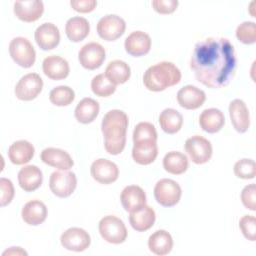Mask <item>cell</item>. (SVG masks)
I'll return each mask as SVG.
<instances>
[{
	"instance_id": "cell-3",
	"label": "cell",
	"mask_w": 256,
	"mask_h": 256,
	"mask_svg": "<svg viewBox=\"0 0 256 256\" xmlns=\"http://www.w3.org/2000/svg\"><path fill=\"white\" fill-rule=\"evenodd\" d=\"M181 80L180 69L172 62L162 61L150 66L143 75L145 87L153 92H160L178 84Z\"/></svg>"
},
{
	"instance_id": "cell-25",
	"label": "cell",
	"mask_w": 256,
	"mask_h": 256,
	"mask_svg": "<svg viewBox=\"0 0 256 256\" xmlns=\"http://www.w3.org/2000/svg\"><path fill=\"white\" fill-rule=\"evenodd\" d=\"M155 219V211L153 208L147 205H144L136 211L130 212L129 215V222L131 227L138 232H143L150 229L154 225Z\"/></svg>"
},
{
	"instance_id": "cell-2",
	"label": "cell",
	"mask_w": 256,
	"mask_h": 256,
	"mask_svg": "<svg viewBox=\"0 0 256 256\" xmlns=\"http://www.w3.org/2000/svg\"><path fill=\"white\" fill-rule=\"evenodd\" d=\"M128 123V116L122 110L113 109L104 115L101 122V130L107 153L118 155L123 151L126 144Z\"/></svg>"
},
{
	"instance_id": "cell-1",
	"label": "cell",
	"mask_w": 256,
	"mask_h": 256,
	"mask_svg": "<svg viewBox=\"0 0 256 256\" xmlns=\"http://www.w3.org/2000/svg\"><path fill=\"white\" fill-rule=\"evenodd\" d=\"M190 67L201 84L209 88L225 87L235 76V49L226 38H206L195 44Z\"/></svg>"
},
{
	"instance_id": "cell-15",
	"label": "cell",
	"mask_w": 256,
	"mask_h": 256,
	"mask_svg": "<svg viewBox=\"0 0 256 256\" xmlns=\"http://www.w3.org/2000/svg\"><path fill=\"white\" fill-rule=\"evenodd\" d=\"M14 14L23 22H34L44 12V4L39 0H24L14 3Z\"/></svg>"
},
{
	"instance_id": "cell-40",
	"label": "cell",
	"mask_w": 256,
	"mask_h": 256,
	"mask_svg": "<svg viewBox=\"0 0 256 256\" xmlns=\"http://www.w3.org/2000/svg\"><path fill=\"white\" fill-rule=\"evenodd\" d=\"M240 197L245 208L251 211L256 210V186L254 183L245 186L241 192Z\"/></svg>"
},
{
	"instance_id": "cell-38",
	"label": "cell",
	"mask_w": 256,
	"mask_h": 256,
	"mask_svg": "<svg viewBox=\"0 0 256 256\" xmlns=\"http://www.w3.org/2000/svg\"><path fill=\"white\" fill-rule=\"evenodd\" d=\"M234 173L241 179H253L256 176V165L252 159H241L234 165Z\"/></svg>"
},
{
	"instance_id": "cell-10",
	"label": "cell",
	"mask_w": 256,
	"mask_h": 256,
	"mask_svg": "<svg viewBox=\"0 0 256 256\" xmlns=\"http://www.w3.org/2000/svg\"><path fill=\"white\" fill-rule=\"evenodd\" d=\"M43 88V80L37 73H28L21 77L15 86V95L19 100L31 101L35 99Z\"/></svg>"
},
{
	"instance_id": "cell-4",
	"label": "cell",
	"mask_w": 256,
	"mask_h": 256,
	"mask_svg": "<svg viewBox=\"0 0 256 256\" xmlns=\"http://www.w3.org/2000/svg\"><path fill=\"white\" fill-rule=\"evenodd\" d=\"M101 237L108 243L121 244L127 238V229L124 222L113 215L104 216L98 225Z\"/></svg>"
},
{
	"instance_id": "cell-42",
	"label": "cell",
	"mask_w": 256,
	"mask_h": 256,
	"mask_svg": "<svg viewBox=\"0 0 256 256\" xmlns=\"http://www.w3.org/2000/svg\"><path fill=\"white\" fill-rule=\"evenodd\" d=\"M153 9L159 14H170L174 12L178 6L177 0H153Z\"/></svg>"
},
{
	"instance_id": "cell-43",
	"label": "cell",
	"mask_w": 256,
	"mask_h": 256,
	"mask_svg": "<svg viewBox=\"0 0 256 256\" xmlns=\"http://www.w3.org/2000/svg\"><path fill=\"white\" fill-rule=\"evenodd\" d=\"M71 7L80 13H89L93 11L97 6L96 0H71Z\"/></svg>"
},
{
	"instance_id": "cell-35",
	"label": "cell",
	"mask_w": 256,
	"mask_h": 256,
	"mask_svg": "<svg viewBox=\"0 0 256 256\" xmlns=\"http://www.w3.org/2000/svg\"><path fill=\"white\" fill-rule=\"evenodd\" d=\"M92 92L99 97H108L116 90V85L111 83L105 74H98L91 81Z\"/></svg>"
},
{
	"instance_id": "cell-34",
	"label": "cell",
	"mask_w": 256,
	"mask_h": 256,
	"mask_svg": "<svg viewBox=\"0 0 256 256\" xmlns=\"http://www.w3.org/2000/svg\"><path fill=\"white\" fill-rule=\"evenodd\" d=\"M75 99V93L69 86H57L50 91L49 100L56 106H68Z\"/></svg>"
},
{
	"instance_id": "cell-29",
	"label": "cell",
	"mask_w": 256,
	"mask_h": 256,
	"mask_svg": "<svg viewBox=\"0 0 256 256\" xmlns=\"http://www.w3.org/2000/svg\"><path fill=\"white\" fill-rule=\"evenodd\" d=\"M90 32V24L84 17L75 16L67 20L65 25V33L72 42H80L84 40Z\"/></svg>"
},
{
	"instance_id": "cell-24",
	"label": "cell",
	"mask_w": 256,
	"mask_h": 256,
	"mask_svg": "<svg viewBox=\"0 0 256 256\" xmlns=\"http://www.w3.org/2000/svg\"><path fill=\"white\" fill-rule=\"evenodd\" d=\"M21 216L23 221L28 225H40L46 220L47 207L40 200H31L23 206Z\"/></svg>"
},
{
	"instance_id": "cell-22",
	"label": "cell",
	"mask_w": 256,
	"mask_h": 256,
	"mask_svg": "<svg viewBox=\"0 0 256 256\" xmlns=\"http://www.w3.org/2000/svg\"><path fill=\"white\" fill-rule=\"evenodd\" d=\"M43 182V174L35 165H26L18 172L19 186L26 192L37 190Z\"/></svg>"
},
{
	"instance_id": "cell-23",
	"label": "cell",
	"mask_w": 256,
	"mask_h": 256,
	"mask_svg": "<svg viewBox=\"0 0 256 256\" xmlns=\"http://www.w3.org/2000/svg\"><path fill=\"white\" fill-rule=\"evenodd\" d=\"M158 155L157 141L144 140L134 143L132 149L133 160L140 165H148L155 161Z\"/></svg>"
},
{
	"instance_id": "cell-11",
	"label": "cell",
	"mask_w": 256,
	"mask_h": 256,
	"mask_svg": "<svg viewBox=\"0 0 256 256\" xmlns=\"http://www.w3.org/2000/svg\"><path fill=\"white\" fill-rule=\"evenodd\" d=\"M106 57L104 47L97 42H90L82 46L78 53V59L82 67L88 70L99 68Z\"/></svg>"
},
{
	"instance_id": "cell-33",
	"label": "cell",
	"mask_w": 256,
	"mask_h": 256,
	"mask_svg": "<svg viewBox=\"0 0 256 256\" xmlns=\"http://www.w3.org/2000/svg\"><path fill=\"white\" fill-rule=\"evenodd\" d=\"M188 158L178 151L168 152L163 158V168L170 174L180 175L188 169Z\"/></svg>"
},
{
	"instance_id": "cell-39",
	"label": "cell",
	"mask_w": 256,
	"mask_h": 256,
	"mask_svg": "<svg viewBox=\"0 0 256 256\" xmlns=\"http://www.w3.org/2000/svg\"><path fill=\"white\" fill-rule=\"evenodd\" d=\"M239 228L247 240L256 239V218L252 215H244L239 221Z\"/></svg>"
},
{
	"instance_id": "cell-26",
	"label": "cell",
	"mask_w": 256,
	"mask_h": 256,
	"mask_svg": "<svg viewBox=\"0 0 256 256\" xmlns=\"http://www.w3.org/2000/svg\"><path fill=\"white\" fill-rule=\"evenodd\" d=\"M199 124L203 131L207 133H216L224 126L225 117L221 110L217 108H208L203 110L200 114Z\"/></svg>"
},
{
	"instance_id": "cell-19",
	"label": "cell",
	"mask_w": 256,
	"mask_h": 256,
	"mask_svg": "<svg viewBox=\"0 0 256 256\" xmlns=\"http://www.w3.org/2000/svg\"><path fill=\"white\" fill-rule=\"evenodd\" d=\"M120 201L123 208L130 213L146 205V194L140 186L129 185L122 190Z\"/></svg>"
},
{
	"instance_id": "cell-44",
	"label": "cell",
	"mask_w": 256,
	"mask_h": 256,
	"mask_svg": "<svg viewBox=\"0 0 256 256\" xmlns=\"http://www.w3.org/2000/svg\"><path fill=\"white\" fill-rule=\"evenodd\" d=\"M5 255H27V252L24 251L21 247H10L3 252V256Z\"/></svg>"
},
{
	"instance_id": "cell-16",
	"label": "cell",
	"mask_w": 256,
	"mask_h": 256,
	"mask_svg": "<svg viewBox=\"0 0 256 256\" xmlns=\"http://www.w3.org/2000/svg\"><path fill=\"white\" fill-rule=\"evenodd\" d=\"M229 115L234 129L239 133H245L250 126L249 110L241 99H234L229 104Z\"/></svg>"
},
{
	"instance_id": "cell-30",
	"label": "cell",
	"mask_w": 256,
	"mask_h": 256,
	"mask_svg": "<svg viewBox=\"0 0 256 256\" xmlns=\"http://www.w3.org/2000/svg\"><path fill=\"white\" fill-rule=\"evenodd\" d=\"M100 110L99 103L93 98H83L76 106L74 116L82 124H88L95 120Z\"/></svg>"
},
{
	"instance_id": "cell-12",
	"label": "cell",
	"mask_w": 256,
	"mask_h": 256,
	"mask_svg": "<svg viewBox=\"0 0 256 256\" xmlns=\"http://www.w3.org/2000/svg\"><path fill=\"white\" fill-rule=\"evenodd\" d=\"M60 242L69 251L82 252L90 246L91 238L86 230L79 227H71L62 233Z\"/></svg>"
},
{
	"instance_id": "cell-8",
	"label": "cell",
	"mask_w": 256,
	"mask_h": 256,
	"mask_svg": "<svg viewBox=\"0 0 256 256\" xmlns=\"http://www.w3.org/2000/svg\"><path fill=\"white\" fill-rule=\"evenodd\" d=\"M185 151L195 164L207 163L212 156V145L210 141L200 135L188 138L184 145Z\"/></svg>"
},
{
	"instance_id": "cell-6",
	"label": "cell",
	"mask_w": 256,
	"mask_h": 256,
	"mask_svg": "<svg viewBox=\"0 0 256 256\" xmlns=\"http://www.w3.org/2000/svg\"><path fill=\"white\" fill-rule=\"evenodd\" d=\"M182 195L180 185L168 178L160 179L154 187V197L156 201L164 207L175 206Z\"/></svg>"
},
{
	"instance_id": "cell-5",
	"label": "cell",
	"mask_w": 256,
	"mask_h": 256,
	"mask_svg": "<svg viewBox=\"0 0 256 256\" xmlns=\"http://www.w3.org/2000/svg\"><path fill=\"white\" fill-rule=\"evenodd\" d=\"M9 53L13 61L23 68H30L36 60V52L25 37H15L9 44Z\"/></svg>"
},
{
	"instance_id": "cell-41",
	"label": "cell",
	"mask_w": 256,
	"mask_h": 256,
	"mask_svg": "<svg viewBox=\"0 0 256 256\" xmlns=\"http://www.w3.org/2000/svg\"><path fill=\"white\" fill-rule=\"evenodd\" d=\"M0 189H1V199H0V205L1 207H4L11 203L13 197H14V186L11 180L2 177L0 179Z\"/></svg>"
},
{
	"instance_id": "cell-9",
	"label": "cell",
	"mask_w": 256,
	"mask_h": 256,
	"mask_svg": "<svg viewBox=\"0 0 256 256\" xmlns=\"http://www.w3.org/2000/svg\"><path fill=\"white\" fill-rule=\"evenodd\" d=\"M126 29V23L118 15L103 16L97 23V33L103 40L115 41L120 38Z\"/></svg>"
},
{
	"instance_id": "cell-13",
	"label": "cell",
	"mask_w": 256,
	"mask_h": 256,
	"mask_svg": "<svg viewBox=\"0 0 256 256\" xmlns=\"http://www.w3.org/2000/svg\"><path fill=\"white\" fill-rule=\"evenodd\" d=\"M90 173L93 179L97 182L101 184H110L118 179L119 169L114 162L99 158L91 164Z\"/></svg>"
},
{
	"instance_id": "cell-14",
	"label": "cell",
	"mask_w": 256,
	"mask_h": 256,
	"mask_svg": "<svg viewBox=\"0 0 256 256\" xmlns=\"http://www.w3.org/2000/svg\"><path fill=\"white\" fill-rule=\"evenodd\" d=\"M37 45L42 50H52L60 42V32L58 27L50 22H46L37 27L34 33Z\"/></svg>"
},
{
	"instance_id": "cell-36",
	"label": "cell",
	"mask_w": 256,
	"mask_h": 256,
	"mask_svg": "<svg viewBox=\"0 0 256 256\" xmlns=\"http://www.w3.org/2000/svg\"><path fill=\"white\" fill-rule=\"evenodd\" d=\"M153 140L157 141V131L155 126L150 122H140L138 123L133 131V143Z\"/></svg>"
},
{
	"instance_id": "cell-28",
	"label": "cell",
	"mask_w": 256,
	"mask_h": 256,
	"mask_svg": "<svg viewBox=\"0 0 256 256\" xmlns=\"http://www.w3.org/2000/svg\"><path fill=\"white\" fill-rule=\"evenodd\" d=\"M148 248L155 255H167L173 248L172 236L166 230H157L150 235L148 239Z\"/></svg>"
},
{
	"instance_id": "cell-18",
	"label": "cell",
	"mask_w": 256,
	"mask_h": 256,
	"mask_svg": "<svg viewBox=\"0 0 256 256\" xmlns=\"http://www.w3.org/2000/svg\"><path fill=\"white\" fill-rule=\"evenodd\" d=\"M205 100V92L193 85H186L177 92L178 104L184 109H197L203 105Z\"/></svg>"
},
{
	"instance_id": "cell-20",
	"label": "cell",
	"mask_w": 256,
	"mask_h": 256,
	"mask_svg": "<svg viewBox=\"0 0 256 256\" xmlns=\"http://www.w3.org/2000/svg\"><path fill=\"white\" fill-rule=\"evenodd\" d=\"M42 69L44 74L52 80L65 79L70 72L67 60L57 55L47 56L42 62Z\"/></svg>"
},
{
	"instance_id": "cell-32",
	"label": "cell",
	"mask_w": 256,
	"mask_h": 256,
	"mask_svg": "<svg viewBox=\"0 0 256 256\" xmlns=\"http://www.w3.org/2000/svg\"><path fill=\"white\" fill-rule=\"evenodd\" d=\"M159 124L165 133L175 134L183 125V117L179 111L166 108L159 115Z\"/></svg>"
},
{
	"instance_id": "cell-37",
	"label": "cell",
	"mask_w": 256,
	"mask_h": 256,
	"mask_svg": "<svg viewBox=\"0 0 256 256\" xmlns=\"http://www.w3.org/2000/svg\"><path fill=\"white\" fill-rule=\"evenodd\" d=\"M236 37L243 44H254L256 42V24L251 21L241 23L236 29Z\"/></svg>"
},
{
	"instance_id": "cell-21",
	"label": "cell",
	"mask_w": 256,
	"mask_h": 256,
	"mask_svg": "<svg viewBox=\"0 0 256 256\" xmlns=\"http://www.w3.org/2000/svg\"><path fill=\"white\" fill-rule=\"evenodd\" d=\"M40 157L42 162H44L45 164L51 167L58 168L60 170H68L74 165V162L69 153L59 148H45L44 150H42Z\"/></svg>"
},
{
	"instance_id": "cell-7",
	"label": "cell",
	"mask_w": 256,
	"mask_h": 256,
	"mask_svg": "<svg viewBox=\"0 0 256 256\" xmlns=\"http://www.w3.org/2000/svg\"><path fill=\"white\" fill-rule=\"evenodd\" d=\"M77 186L74 172L68 170L54 171L49 178V187L54 195L60 198L69 197Z\"/></svg>"
},
{
	"instance_id": "cell-17",
	"label": "cell",
	"mask_w": 256,
	"mask_h": 256,
	"mask_svg": "<svg viewBox=\"0 0 256 256\" xmlns=\"http://www.w3.org/2000/svg\"><path fill=\"white\" fill-rule=\"evenodd\" d=\"M126 52L134 57L146 55L151 48V38L143 31H134L130 33L124 42Z\"/></svg>"
},
{
	"instance_id": "cell-31",
	"label": "cell",
	"mask_w": 256,
	"mask_h": 256,
	"mask_svg": "<svg viewBox=\"0 0 256 256\" xmlns=\"http://www.w3.org/2000/svg\"><path fill=\"white\" fill-rule=\"evenodd\" d=\"M104 74L111 83L118 85L129 80L131 69L130 66L122 60H113L107 65Z\"/></svg>"
},
{
	"instance_id": "cell-27",
	"label": "cell",
	"mask_w": 256,
	"mask_h": 256,
	"mask_svg": "<svg viewBox=\"0 0 256 256\" xmlns=\"http://www.w3.org/2000/svg\"><path fill=\"white\" fill-rule=\"evenodd\" d=\"M34 146L26 140H18L10 145L8 149V157L15 165H23L28 163L34 156Z\"/></svg>"
}]
</instances>
